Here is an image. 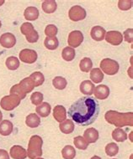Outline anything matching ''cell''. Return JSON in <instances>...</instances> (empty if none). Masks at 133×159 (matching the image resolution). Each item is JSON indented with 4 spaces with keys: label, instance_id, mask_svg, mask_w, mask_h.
Instances as JSON below:
<instances>
[{
    "label": "cell",
    "instance_id": "1",
    "mask_svg": "<svg viewBox=\"0 0 133 159\" xmlns=\"http://www.w3.org/2000/svg\"><path fill=\"white\" fill-rule=\"evenodd\" d=\"M100 107L94 98L83 96L73 102L68 109V116L79 126H86L96 121Z\"/></svg>",
    "mask_w": 133,
    "mask_h": 159
},
{
    "label": "cell",
    "instance_id": "2",
    "mask_svg": "<svg viewBox=\"0 0 133 159\" xmlns=\"http://www.w3.org/2000/svg\"><path fill=\"white\" fill-rule=\"evenodd\" d=\"M107 122L115 125L117 127L133 126L132 112H118L116 111H108L105 115Z\"/></svg>",
    "mask_w": 133,
    "mask_h": 159
},
{
    "label": "cell",
    "instance_id": "3",
    "mask_svg": "<svg viewBox=\"0 0 133 159\" xmlns=\"http://www.w3.org/2000/svg\"><path fill=\"white\" fill-rule=\"evenodd\" d=\"M43 140L38 135H34L31 137L28 145L27 156L30 159H36L42 155Z\"/></svg>",
    "mask_w": 133,
    "mask_h": 159
},
{
    "label": "cell",
    "instance_id": "4",
    "mask_svg": "<svg viewBox=\"0 0 133 159\" xmlns=\"http://www.w3.org/2000/svg\"><path fill=\"white\" fill-rule=\"evenodd\" d=\"M21 34L25 35L29 43H36L39 39V34L37 31L34 29V26L31 23H24L20 28Z\"/></svg>",
    "mask_w": 133,
    "mask_h": 159
},
{
    "label": "cell",
    "instance_id": "5",
    "mask_svg": "<svg viewBox=\"0 0 133 159\" xmlns=\"http://www.w3.org/2000/svg\"><path fill=\"white\" fill-rule=\"evenodd\" d=\"M100 66L102 70L101 71L109 75H114L119 71V64L117 61H114L112 59H109V58L104 59L100 62Z\"/></svg>",
    "mask_w": 133,
    "mask_h": 159
},
{
    "label": "cell",
    "instance_id": "6",
    "mask_svg": "<svg viewBox=\"0 0 133 159\" xmlns=\"http://www.w3.org/2000/svg\"><path fill=\"white\" fill-rule=\"evenodd\" d=\"M21 100L16 95H9L3 97L0 102V106L5 111H12L20 105Z\"/></svg>",
    "mask_w": 133,
    "mask_h": 159
},
{
    "label": "cell",
    "instance_id": "7",
    "mask_svg": "<svg viewBox=\"0 0 133 159\" xmlns=\"http://www.w3.org/2000/svg\"><path fill=\"white\" fill-rule=\"evenodd\" d=\"M68 16L72 21L78 22V21L83 20L86 18V11L81 6L75 5L70 8L69 12H68Z\"/></svg>",
    "mask_w": 133,
    "mask_h": 159
},
{
    "label": "cell",
    "instance_id": "8",
    "mask_svg": "<svg viewBox=\"0 0 133 159\" xmlns=\"http://www.w3.org/2000/svg\"><path fill=\"white\" fill-rule=\"evenodd\" d=\"M83 41V34L79 30L72 31L68 35L67 44L71 48H77Z\"/></svg>",
    "mask_w": 133,
    "mask_h": 159
},
{
    "label": "cell",
    "instance_id": "9",
    "mask_svg": "<svg viewBox=\"0 0 133 159\" xmlns=\"http://www.w3.org/2000/svg\"><path fill=\"white\" fill-rule=\"evenodd\" d=\"M20 59L24 63L33 64L37 60V53L33 49H24L20 51Z\"/></svg>",
    "mask_w": 133,
    "mask_h": 159
},
{
    "label": "cell",
    "instance_id": "10",
    "mask_svg": "<svg viewBox=\"0 0 133 159\" xmlns=\"http://www.w3.org/2000/svg\"><path fill=\"white\" fill-rule=\"evenodd\" d=\"M106 40L109 44L117 46L123 41V35L119 31H109L106 34Z\"/></svg>",
    "mask_w": 133,
    "mask_h": 159
},
{
    "label": "cell",
    "instance_id": "11",
    "mask_svg": "<svg viewBox=\"0 0 133 159\" xmlns=\"http://www.w3.org/2000/svg\"><path fill=\"white\" fill-rule=\"evenodd\" d=\"M16 44V38L11 33H5L0 36V44L4 48L9 49Z\"/></svg>",
    "mask_w": 133,
    "mask_h": 159
},
{
    "label": "cell",
    "instance_id": "12",
    "mask_svg": "<svg viewBox=\"0 0 133 159\" xmlns=\"http://www.w3.org/2000/svg\"><path fill=\"white\" fill-rule=\"evenodd\" d=\"M93 94H94V96H95L96 99L106 100L110 95V89L106 85H97L96 87H94V93Z\"/></svg>",
    "mask_w": 133,
    "mask_h": 159
},
{
    "label": "cell",
    "instance_id": "13",
    "mask_svg": "<svg viewBox=\"0 0 133 159\" xmlns=\"http://www.w3.org/2000/svg\"><path fill=\"white\" fill-rule=\"evenodd\" d=\"M10 156L14 159H25L27 157V152L21 146H14L10 149Z\"/></svg>",
    "mask_w": 133,
    "mask_h": 159
},
{
    "label": "cell",
    "instance_id": "14",
    "mask_svg": "<svg viewBox=\"0 0 133 159\" xmlns=\"http://www.w3.org/2000/svg\"><path fill=\"white\" fill-rule=\"evenodd\" d=\"M91 37L95 41H102L106 34V30L101 26H94L92 28L90 32Z\"/></svg>",
    "mask_w": 133,
    "mask_h": 159
},
{
    "label": "cell",
    "instance_id": "15",
    "mask_svg": "<svg viewBox=\"0 0 133 159\" xmlns=\"http://www.w3.org/2000/svg\"><path fill=\"white\" fill-rule=\"evenodd\" d=\"M53 116L56 119V121L60 123L65 121L66 118V111L65 107L61 105L56 106L53 109Z\"/></svg>",
    "mask_w": 133,
    "mask_h": 159
},
{
    "label": "cell",
    "instance_id": "16",
    "mask_svg": "<svg viewBox=\"0 0 133 159\" xmlns=\"http://www.w3.org/2000/svg\"><path fill=\"white\" fill-rule=\"evenodd\" d=\"M83 138L88 143H94L99 139V132L95 128H89L83 133Z\"/></svg>",
    "mask_w": 133,
    "mask_h": 159
},
{
    "label": "cell",
    "instance_id": "17",
    "mask_svg": "<svg viewBox=\"0 0 133 159\" xmlns=\"http://www.w3.org/2000/svg\"><path fill=\"white\" fill-rule=\"evenodd\" d=\"M19 86L24 93L27 94L33 91V89L35 88V84L30 77H26L19 83Z\"/></svg>",
    "mask_w": 133,
    "mask_h": 159
},
{
    "label": "cell",
    "instance_id": "18",
    "mask_svg": "<svg viewBox=\"0 0 133 159\" xmlns=\"http://www.w3.org/2000/svg\"><path fill=\"white\" fill-rule=\"evenodd\" d=\"M14 126L11 121L8 120H3L0 122V134L3 136H8L13 132Z\"/></svg>",
    "mask_w": 133,
    "mask_h": 159
},
{
    "label": "cell",
    "instance_id": "19",
    "mask_svg": "<svg viewBox=\"0 0 133 159\" xmlns=\"http://www.w3.org/2000/svg\"><path fill=\"white\" fill-rule=\"evenodd\" d=\"M25 19L30 21H35L39 17V10L36 7H28L24 12Z\"/></svg>",
    "mask_w": 133,
    "mask_h": 159
},
{
    "label": "cell",
    "instance_id": "20",
    "mask_svg": "<svg viewBox=\"0 0 133 159\" xmlns=\"http://www.w3.org/2000/svg\"><path fill=\"white\" fill-rule=\"evenodd\" d=\"M25 123L31 128H36L41 124V119L36 113H31V114L26 116Z\"/></svg>",
    "mask_w": 133,
    "mask_h": 159
},
{
    "label": "cell",
    "instance_id": "21",
    "mask_svg": "<svg viewBox=\"0 0 133 159\" xmlns=\"http://www.w3.org/2000/svg\"><path fill=\"white\" fill-rule=\"evenodd\" d=\"M51 110H52V107L51 105L47 102H43L42 104H40L39 106L36 107V112L39 116H41L42 117H47L48 116L50 115Z\"/></svg>",
    "mask_w": 133,
    "mask_h": 159
},
{
    "label": "cell",
    "instance_id": "22",
    "mask_svg": "<svg viewBox=\"0 0 133 159\" xmlns=\"http://www.w3.org/2000/svg\"><path fill=\"white\" fill-rule=\"evenodd\" d=\"M94 85L90 80H83L80 85V91L84 95L91 96L94 93Z\"/></svg>",
    "mask_w": 133,
    "mask_h": 159
},
{
    "label": "cell",
    "instance_id": "23",
    "mask_svg": "<svg viewBox=\"0 0 133 159\" xmlns=\"http://www.w3.org/2000/svg\"><path fill=\"white\" fill-rule=\"evenodd\" d=\"M59 128L65 134H70L74 131V123L72 120H65L60 123Z\"/></svg>",
    "mask_w": 133,
    "mask_h": 159
},
{
    "label": "cell",
    "instance_id": "24",
    "mask_svg": "<svg viewBox=\"0 0 133 159\" xmlns=\"http://www.w3.org/2000/svg\"><path fill=\"white\" fill-rule=\"evenodd\" d=\"M57 8V2L54 0H47L42 3V9L46 14H52Z\"/></svg>",
    "mask_w": 133,
    "mask_h": 159
},
{
    "label": "cell",
    "instance_id": "25",
    "mask_svg": "<svg viewBox=\"0 0 133 159\" xmlns=\"http://www.w3.org/2000/svg\"><path fill=\"white\" fill-rule=\"evenodd\" d=\"M112 137L115 141L122 143V142H125L127 139V134L124 130L121 128H116L112 132Z\"/></svg>",
    "mask_w": 133,
    "mask_h": 159
},
{
    "label": "cell",
    "instance_id": "26",
    "mask_svg": "<svg viewBox=\"0 0 133 159\" xmlns=\"http://www.w3.org/2000/svg\"><path fill=\"white\" fill-rule=\"evenodd\" d=\"M90 79L93 82L100 83L104 80V73L99 68L93 69L90 72Z\"/></svg>",
    "mask_w": 133,
    "mask_h": 159
},
{
    "label": "cell",
    "instance_id": "27",
    "mask_svg": "<svg viewBox=\"0 0 133 159\" xmlns=\"http://www.w3.org/2000/svg\"><path fill=\"white\" fill-rule=\"evenodd\" d=\"M62 155L64 159H73L76 156L75 148L72 146H65L62 150Z\"/></svg>",
    "mask_w": 133,
    "mask_h": 159
},
{
    "label": "cell",
    "instance_id": "28",
    "mask_svg": "<svg viewBox=\"0 0 133 159\" xmlns=\"http://www.w3.org/2000/svg\"><path fill=\"white\" fill-rule=\"evenodd\" d=\"M5 65L8 70H15L20 67V61H19L18 58L14 57V56H10V57L7 58Z\"/></svg>",
    "mask_w": 133,
    "mask_h": 159
},
{
    "label": "cell",
    "instance_id": "29",
    "mask_svg": "<svg viewBox=\"0 0 133 159\" xmlns=\"http://www.w3.org/2000/svg\"><path fill=\"white\" fill-rule=\"evenodd\" d=\"M30 78L33 80L34 84H35V87H37V86L42 85L45 81L44 75L42 74V72L39 71L32 73V74L30 75Z\"/></svg>",
    "mask_w": 133,
    "mask_h": 159
},
{
    "label": "cell",
    "instance_id": "30",
    "mask_svg": "<svg viewBox=\"0 0 133 159\" xmlns=\"http://www.w3.org/2000/svg\"><path fill=\"white\" fill-rule=\"evenodd\" d=\"M44 45L47 49H50V50L57 49L59 45L58 39L56 38V37H53V38L47 37V38L45 39Z\"/></svg>",
    "mask_w": 133,
    "mask_h": 159
},
{
    "label": "cell",
    "instance_id": "31",
    "mask_svg": "<svg viewBox=\"0 0 133 159\" xmlns=\"http://www.w3.org/2000/svg\"><path fill=\"white\" fill-rule=\"evenodd\" d=\"M62 56L64 61H72L75 58V50L71 47H65L62 52Z\"/></svg>",
    "mask_w": 133,
    "mask_h": 159
},
{
    "label": "cell",
    "instance_id": "32",
    "mask_svg": "<svg viewBox=\"0 0 133 159\" xmlns=\"http://www.w3.org/2000/svg\"><path fill=\"white\" fill-rule=\"evenodd\" d=\"M52 84L56 89H57V90H63V89L66 87L67 82H66V80L63 78V77L57 76L53 79Z\"/></svg>",
    "mask_w": 133,
    "mask_h": 159
},
{
    "label": "cell",
    "instance_id": "33",
    "mask_svg": "<svg viewBox=\"0 0 133 159\" xmlns=\"http://www.w3.org/2000/svg\"><path fill=\"white\" fill-rule=\"evenodd\" d=\"M73 143H74L75 147L80 150H86L88 148V146H89V143L87 142L83 137L81 136H78L74 138L73 140Z\"/></svg>",
    "mask_w": 133,
    "mask_h": 159
},
{
    "label": "cell",
    "instance_id": "34",
    "mask_svg": "<svg viewBox=\"0 0 133 159\" xmlns=\"http://www.w3.org/2000/svg\"><path fill=\"white\" fill-rule=\"evenodd\" d=\"M79 67H80V70L83 72L90 71L92 67H93L92 61L88 57L83 58V60H81L80 63H79Z\"/></svg>",
    "mask_w": 133,
    "mask_h": 159
},
{
    "label": "cell",
    "instance_id": "35",
    "mask_svg": "<svg viewBox=\"0 0 133 159\" xmlns=\"http://www.w3.org/2000/svg\"><path fill=\"white\" fill-rule=\"evenodd\" d=\"M119 152V147L115 143H111L107 144L106 147V154L110 157L116 156Z\"/></svg>",
    "mask_w": 133,
    "mask_h": 159
},
{
    "label": "cell",
    "instance_id": "36",
    "mask_svg": "<svg viewBox=\"0 0 133 159\" xmlns=\"http://www.w3.org/2000/svg\"><path fill=\"white\" fill-rule=\"evenodd\" d=\"M58 32V30L57 26L53 25H47V28L45 29V34L47 37H50V38H53V37H56L57 34Z\"/></svg>",
    "mask_w": 133,
    "mask_h": 159
},
{
    "label": "cell",
    "instance_id": "37",
    "mask_svg": "<svg viewBox=\"0 0 133 159\" xmlns=\"http://www.w3.org/2000/svg\"><path fill=\"white\" fill-rule=\"evenodd\" d=\"M10 95H16L17 96L20 97V100L25 99V96H26V94L23 92L22 90H21L20 88V86H19V84H17V85H14V86H12L11 89H10Z\"/></svg>",
    "mask_w": 133,
    "mask_h": 159
},
{
    "label": "cell",
    "instance_id": "38",
    "mask_svg": "<svg viewBox=\"0 0 133 159\" xmlns=\"http://www.w3.org/2000/svg\"><path fill=\"white\" fill-rule=\"evenodd\" d=\"M31 100L32 104L35 106H39L40 104H42V101H43V95L41 92H34L31 96Z\"/></svg>",
    "mask_w": 133,
    "mask_h": 159
},
{
    "label": "cell",
    "instance_id": "39",
    "mask_svg": "<svg viewBox=\"0 0 133 159\" xmlns=\"http://www.w3.org/2000/svg\"><path fill=\"white\" fill-rule=\"evenodd\" d=\"M118 7L121 10H129L132 7L131 0H120L118 2Z\"/></svg>",
    "mask_w": 133,
    "mask_h": 159
},
{
    "label": "cell",
    "instance_id": "40",
    "mask_svg": "<svg viewBox=\"0 0 133 159\" xmlns=\"http://www.w3.org/2000/svg\"><path fill=\"white\" fill-rule=\"evenodd\" d=\"M125 40L128 43H132L133 42V30L132 29H127L124 32V37Z\"/></svg>",
    "mask_w": 133,
    "mask_h": 159
},
{
    "label": "cell",
    "instance_id": "41",
    "mask_svg": "<svg viewBox=\"0 0 133 159\" xmlns=\"http://www.w3.org/2000/svg\"><path fill=\"white\" fill-rule=\"evenodd\" d=\"M0 159H9V155H8V152L1 149L0 150Z\"/></svg>",
    "mask_w": 133,
    "mask_h": 159
},
{
    "label": "cell",
    "instance_id": "42",
    "mask_svg": "<svg viewBox=\"0 0 133 159\" xmlns=\"http://www.w3.org/2000/svg\"><path fill=\"white\" fill-rule=\"evenodd\" d=\"M2 120H3V114H2L1 111H0V122L2 121Z\"/></svg>",
    "mask_w": 133,
    "mask_h": 159
},
{
    "label": "cell",
    "instance_id": "43",
    "mask_svg": "<svg viewBox=\"0 0 133 159\" xmlns=\"http://www.w3.org/2000/svg\"><path fill=\"white\" fill-rule=\"evenodd\" d=\"M91 159H101L99 156H94L93 157H91Z\"/></svg>",
    "mask_w": 133,
    "mask_h": 159
},
{
    "label": "cell",
    "instance_id": "44",
    "mask_svg": "<svg viewBox=\"0 0 133 159\" xmlns=\"http://www.w3.org/2000/svg\"><path fill=\"white\" fill-rule=\"evenodd\" d=\"M3 3H4V0H0V6L3 5Z\"/></svg>",
    "mask_w": 133,
    "mask_h": 159
},
{
    "label": "cell",
    "instance_id": "45",
    "mask_svg": "<svg viewBox=\"0 0 133 159\" xmlns=\"http://www.w3.org/2000/svg\"><path fill=\"white\" fill-rule=\"evenodd\" d=\"M36 159H44V158H42V157H37Z\"/></svg>",
    "mask_w": 133,
    "mask_h": 159
},
{
    "label": "cell",
    "instance_id": "46",
    "mask_svg": "<svg viewBox=\"0 0 133 159\" xmlns=\"http://www.w3.org/2000/svg\"><path fill=\"white\" fill-rule=\"evenodd\" d=\"M1 26H2V23H1V21H0V28H1Z\"/></svg>",
    "mask_w": 133,
    "mask_h": 159
}]
</instances>
